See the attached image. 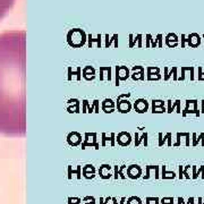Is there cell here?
<instances>
[{
	"label": "cell",
	"instance_id": "1",
	"mask_svg": "<svg viewBox=\"0 0 204 204\" xmlns=\"http://www.w3.org/2000/svg\"><path fill=\"white\" fill-rule=\"evenodd\" d=\"M25 31L0 34V134L24 136L25 117Z\"/></svg>",
	"mask_w": 204,
	"mask_h": 204
},
{
	"label": "cell",
	"instance_id": "2",
	"mask_svg": "<svg viewBox=\"0 0 204 204\" xmlns=\"http://www.w3.org/2000/svg\"><path fill=\"white\" fill-rule=\"evenodd\" d=\"M74 40H71L69 44L74 45V47H80V45H83L84 42H85V33L84 31L80 30V29H75V30H71V32L68 33V39H73Z\"/></svg>",
	"mask_w": 204,
	"mask_h": 204
},
{
	"label": "cell",
	"instance_id": "3",
	"mask_svg": "<svg viewBox=\"0 0 204 204\" xmlns=\"http://www.w3.org/2000/svg\"><path fill=\"white\" fill-rule=\"evenodd\" d=\"M14 3L15 0H0V19L9 12V9L13 7Z\"/></svg>",
	"mask_w": 204,
	"mask_h": 204
},
{
	"label": "cell",
	"instance_id": "4",
	"mask_svg": "<svg viewBox=\"0 0 204 204\" xmlns=\"http://www.w3.org/2000/svg\"><path fill=\"white\" fill-rule=\"evenodd\" d=\"M186 41L188 42V44L193 48H196L198 44H201V38H200V35L196 34V33L189 34L188 39H186Z\"/></svg>",
	"mask_w": 204,
	"mask_h": 204
},
{
	"label": "cell",
	"instance_id": "5",
	"mask_svg": "<svg viewBox=\"0 0 204 204\" xmlns=\"http://www.w3.org/2000/svg\"><path fill=\"white\" fill-rule=\"evenodd\" d=\"M166 44L169 48H175L178 45V36L174 33H169L166 36Z\"/></svg>",
	"mask_w": 204,
	"mask_h": 204
},
{
	"label": "cell",
	"instance_id": "6",
	"mask_svg": "<svg viewBox=\"0 0 204 204\" xmlns=\"http://www.w3.org/2000/svg\"><path fill=\"white\" fill-rule=\"evenodd\" d=\"M149 108L148 102L143 99H139L135 102V109L137 110V112H145Z\"/></svg>",
	"mask_w": 204,
	"mask_h": 204
},
{
	"label": "cell",
	"instance_id": "7",
	"mask_svg": "<svg viewBox=\"0 0 204 204\" xmlns=\"http://www.w3.org/2000/svg\"><path fill=\"white\" fill-rule=\"evenodd\" d=\"M166 109L165 107H153V113H160V112H165Z\"/></svg>",
	"mask_w": 204,
	"mask_h": 204
},
{
	"label": "cell",
	"instance_id": "8",
	"mask_svg": "<svg viewBox=\"0 0 204 204\" xmlns=\"http://www.w3.org/2000/svg\"><path fill=\"white\" fill-rule=\"evenodd\" d=\"M153 107H165V106H163V101L154 100L153 101Z\"/></svg>",
	"mask_w": 204,
	"mask_h": 204
},
{
	"label": "cell",
	"instance_id": "9",
	"mask_svg": "<svg viewBox=\"0 0 204 204\" xmlns=\"http://www.w3.org/2000/svg\"><path fill=\"white\" fill-rule=\"evenodd\" d=\"M198 80H204V73H202V68H198Z\"/></svg>",
	"mask_w": 204,
	"mask_h": 204
},
{
	"label": "cell",
	"instance_id": "10",
	"mask_svg": "<svg viewBox=\"0 0 204 204\" xmlns=\"http://www.w3.org/2000/svg\"><path fill=\"white\" fill-rule=\"evenodd\" d=\"M157 40L159 41V47L161 48V47H162V35H161V34H159V35H158V38H157Z\"/></svg>",
	"mask_w": 204,
	"mask_h": 204
},
{
	"label": "cell",
	"instance_id": "11",
	"mask_svg": "<svg viewBox=\"0 0 204 204\" xmlns=\"http://www.w3.org/2000/svg\"><path fill=\"white\" fill-rule=\"evenodd\" d=\"M186 36L185 35H181V48H184L185 47V41H186Z\"/></svg>",
	"mask_w": 204,
	"mask_h": 204
},
{
	"label": "cell",
	"instance_id": "12",
	"mask_svg": "<svg viewBox=\"0 0 204 204\" xmlns=\"http://www.w3.org/2000/svg\"><path fill=\"white\" fill-rule=\"evenodd\" d=\"M201 168H202V170H201V172H202V178H204V166H202Z\"/></svg>",
	"mask_w": 204,
	"mask_h": 204
},
{
	"label": "cell",
	"instance_id": "13",
	"mask_svg": "<svg viewBox=\"0 0 204 204\" xmlns=\"http://www.w3.org/2000/svg\"><path fill=\"white\" fill-rule=\"evenodd\" d=\"M201 112L204 113V100L202 101V111H201Z\"/></svg>",
	"mask_w": 204,
	"mask_h": 204
},
{
	"label": "cell",
	"instance_id": "14",
	"mask_svg": "<svg viewBox=\"0 0 204 204\" xmlns=\"http://www.w3.org/2000/svg\"><path fill=\"white\" fill-rule=\"evenodd\" d=\"M203 38H204V35H203Z\"/></svg>",
	"mask_w": 204,
	"mask_h": 204
}]
</instances>
